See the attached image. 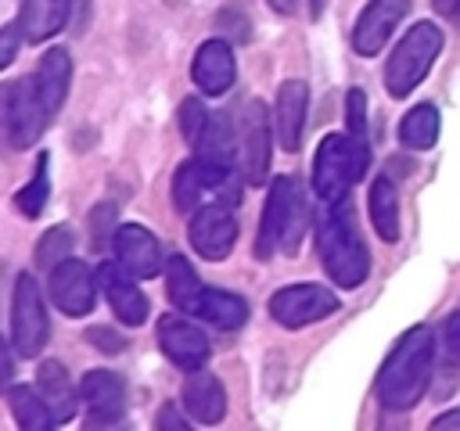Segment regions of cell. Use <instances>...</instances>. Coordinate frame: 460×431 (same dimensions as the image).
Masks as SVG:
<instances>
[{"label": "cell", "instance_id": "7", "mask_svg": "<svg viewBox=\"0 0 460 431\" xmlns=\"http://www.w3.org/2000/svg\"><path fill=\"white\" fill-rule=\"evenodd\" d=\"M442 50V29L431 22H417L399 47L392 50L388 65H385V86L392 97H406L413 93V86H420V79L431 72L435 57Z\"/></svg>", "mask_w": 460, "mask_h": 431}, {"label": "cell", "instance_id": "5", "mask_svg": "<svg viewBox=\"0 0 460 431\" xmlns=\"http://www.w3.org/2000/svg\"><path fill=\"white\" fill-rule=\"evenodd\" d=\"M305 230V198L295 176H277L262 208L259 237H255V259H273L277 251L295 255L298 241Z\"/></svg>", "mask_w": 460, "mask_h": 431}, {"label": "cell", "instance_id": "22", "mask_svg": "<svg viewBox=\"0 0 460 431\" xmlns=\"http://www.w3.org/2000/svg\"><path fill=\"white\" fill-rule=\"evenodd\" d=\"M68 14H72V0H22V7H18L22 40H29V43L50 40L54 32L65 29Z\"/></svg>", "mask_w": 460, "mask_h": 431}, {"label": "cell", "instance_id": "3", "mask_svg": "<svg viewBox=\"0 0 460 431\" xmlns=\"http://www.w3.org/2000/svg\"><path fill=\"white\" fill-rule=\"evenodd\" d=\"M165 287H169V302L180 312L198 316L201 323H212L219 330H237L248 320V302L241 295H230V291H219V287L201 284L183 255H172L169 259V266H165Z\"/></svg>", "mask_w": 460, "mask_h": 431}, {"label": "cell", "instance_id": "39", "mask_svg": "<svg viewBox=\"0 0 460 431\" xmlns=\"http://www.w3.org/2000/svg\"><path fill=\"white\" fill-rule=\"evenodd\" d=\"M435 7H438L449 22H456V25H460V0H435Z\"/></svg>", "mask_w": 460, "mask_h": 431}, {"label": "cell", "instance_id": "41", "mask_svg": "<svg viewBox=\"0 0 460 431\" xmlns=\"http://www.w3.org/2000/svg\"><path fill=\"white\" fill-rule=\"evenodd\" d=\"M323 7H327V0H309V14H313V18H320Z\"/></svg>", "mask_w": 460, "mask_h": 431}, {"label": "cell", "instance_id": "1", "mask_svg": "<svg viewBox=\"0 0 460 431\" xmlns=\"http://www.w3.org/2000/svg\"><path fill=\"white\" fill-rule=\"evenodd\" d=\"M435 363V334L428 327H410L377 374V399L385 409H410L420 402L431 381Z\"/></svg>", "mask_w": 460, "mask_h": 431}, {"label": "cell", "instance_id": "10", "mask_svg": "<svg viewBox=\"0 0 460 431\" xmlns=\"http://www.w3.org/2000/svg\"><path fill=\"white\" fill-rule=\"evenodd\" d=\"M237 154L244 183H262L270 172V111L262 101H248L237 115Z\"/></svg>", "mask_w": 460, "mask_h": 431}, {"label": "cell", "instance_id": "28", "mask_svg": "<svg viewBox=\"0 0 460 431\" xmlns=\"http://www.w3.org/2000/svg\"><path fill=\"white\" fill-rule=\"evenodd\" d=\"M237 122L230 119V111H219L212 115L208 129L201 133L198 140V154L201 158H212V162H223V165H234V154H237V136H234Z\"/></svg>", "mask_w": 460, "mask_h": 431}, {"label": "cell", "instance_id": "26", "mask_svg": "<svg viewBox=\"0 0 460 431\" xmlns=\"http://www.w3.org/2000/svg\"><path fill=\"white\" fill-rule=\"evenodd\" d=\"M7 409H11V417L22 431H47V427L58 424L47 399L40 395V388L32 391L29 384H11L7 388Z\"/></svg>", "mask_w": 460, "mask_h": 431}, {"label": "cell", "instance_id": "2", "mask_svg": "<svg viewBox=\"0 0 460 431\" xmlns=\"http://www.w3.org/2000/svg\"><path fill=\"white\" fill-rule=\"evenodd\" d=\"M316 251H320V262H323L327 277L338 287L349 291V287H359L367 280L370 255H367V244L356 230L349 201L323 205V212L316 219Z\"/></svg>", "mask_w": 460, "mask_h": 431}, {"label": "cell", "instance_id": "9", "mask_svg": "<svg viewBox=\"0 0 460 431\" xmlns=\"http://www.w3.org/2000/svg\"><path fill=\"white\" fill-rule=\"evenodd\" d=\"M50 338V320L43 309V295L40 284L29 273H18L14 280V295H11V345L18 356L32 359L43 352Z\"/></svg>", "mask_w": 460, "mask_h": 431}, {"label": "cell", "instance_id": "19", "mask_svg": "<svg viewBox=\"0 0 460 431\" xmlns=\"http://www.w3.org/2000/svg\"><path fill=\"white\" fill-rule=\"evenodd\" d=\"M305 104H309V86L302 79H284L277 90V140L284 151H298L302 147V129H305Z\"/></svg>", "mask_w": 460, "mask_h": 431}, {"label": "cell", "instance_id": "18", "mask_svg": "<svg viewBox=\"0 0 460 431\" xmlns=\"http://www.w3.org/2000/svg\"><path fill=\"white\" fill-rule=\"evenodd\" d=\"M234 75H237V61H234V50L226 40H205L190 61V79L201 86V93L208 97H219L234 86Z\"/></svg>", "mask_w": 460, "mask_h": 431}, {"label": "cell", "instance_id": "6", "mask_svg": "<svg viewBox=\"0 0 460 431\" xmlns=\"http://www.w3.org/2000/svg\"><path fill=\"white\" fill-rule=\"evenodd\" d=\"M241 169L212 162V158H187L172 176V201L180 212H198L205 205H237L241 201Z\"/></svg>", "mask_w": 460, "mask_h": 431}, {"label": "cell", "instance_id": "31", "mask_svg": "<svg viewBox=\"0 0 460 431\" xmlns=\"http://www.w3.org/2000/svg\"><path fill=\"white\" fill-rule=\"evenodd\" d=\"M208 122H212V115L205 111V104H201L198 97H187V101L180 104V133H183V140H187L190 147H198V140H201V133L208 129Z\"/></svg>", "mask_w": 460, "mask_h": 431}, {"label": "cell", "instance_id": "40", "mask_svg": "<svg viewBox=\"0 0 460 431\" xmlns=\"http://www.w3.org/2000/svg\"><path fill=\"white\" fill-rule=\"evenodd\" d=\"M270 7H273L277 14H291V11H295V0H270Z\"/></svg>", "mask_w": 460, "mask_h": 431}, {"label": "cell", "instance_id": "15", "mask_svg": "<svg viewBox=\"0 0 460 431\" xmlns=\"http://www.w3.org/2000/svg\"><path fill=\"white\" fill-rule=\"evenodd\" d=\"M406 14H410V0H370V4L359 11V18H356L352 50L363 54V57H374V54L388 43L392 29H395Z\"/></svg>", "mask_w": 460, "mask_h": 431}, {"label": "cell", "instance_id": "30", "mask_svg": "<svg viewBox=\"0 0 460 431\" xmlns=\"http://www.w3.org/2000/svg\"><path fill=\"white\" fill-rule=\"evenodd\" d=\"M72 230L68 226H50L43 237H40V244H36V266L40 269H54L58 262H65L68 255H72Z\"/></svg>", "mask_w": 460, "mask_h": 431}, {"label": "cell", "instance_id": "4", "mask_svg": "<svg viewBox=\"0 0 460 431\" xmlns=\"http://www.w3.org/2000/svg\"><path fill=\"white\" fill-rule=\"evenodd\" d=\"M367 165H370L367 136H352V133L323 136L313 158V187L320 205L349 201V187L367 172Z\"/></svg>", "mask_w": 460, "mask_h": 431}, {"label": "cell", "instance_id": "24", "mask_svg": "<svg viewBox=\"0 0 460 431\" xmlns=\"http://www.w3.org/2000/svg\"><path fill=\"white\" fill-rule=\"evenodd\" d=\"M36 388L47 399V406H50V413H54L58 424H65V420L75 417V388H72V381H68V374H65V366L58 359L40 363Z\"/></svg>", "mask_w": 460, "mask_h": 431}, {"label": "cell", "instance_id": "32", "mask_svg": "<svg viewBox=\"0 0 460 431\" xmlns=\"http://www.w3.org/2000/svg\"><path fill=\"white\" fill-rule=\"evenodd\" d=\"M115 219H119V208L115 201H104L90 212V230H93V248H104L108 241H115Z\"/></svg>", "mask_w": 460, "mask_h": 431}, {"label": "cell", "instance_id": "21", "mask_svg": "<svg viewBox=\"0 0 460 431\" xmlns=\"http://www.w3.org/2000/svg\"><path fill=\"white\" fill-rule=\"evenodd\" d=\"M111 244H115L119 262L126 269H133L137 277H155L162 269V248H158V241H155L151 230H144L137 223H126V226L115 230V241Z\"/></svg>", "mask_w": 460, "mask_h": 431}, {"label": "cell", "instance_id": "35", "mask_svg": "<svg viewBox=\"0 0 460 431\" xmlns=\"http://www.w3.org/2000/svg\"><path fill=\"white\" fill-rule=\"evenodd\" d=\"M442 341H446L449 356H460V309H456L453 316H446V323H442Z\"/></svg>", "mask_w": 460, "mask_h": 431}, {"label": "cell", "instance_id": "37", "mask_svg": "<svg viewBox=\"0 0 460 431\" xmlns=\"http://www.w3.org/2000/svg\"><path fill=\"white\" fill-rule=\"evenodd\" d=\"M155 427H158V431H172V427H176V431H183V427H187V420L172 409V402H165V406L158 409V417H155Z\"/></svg>", "mask_w": 460, "mask_h": 431}, {"label": "cell", "instance_id": "20", "mask_svg": "<svg viewBox=\"0 0 460 431\" xmlns=\"http://www.w3.org/2000/svg\"><path fill=\"white\" fill-rule=\"evenodd\" d=\"M183 409L198 424H219L226 417V391L219 377L201 366L190 370V377L183 381Z\"/></svg>", "mask_w": 460, "mask_h": 431}, {"label": "cell", "instance_id": "11", "mask_svg": "<svg viewBox=\"0 0 460 431\" xmlns=\"http://www.w3.org/2000/svg\"><path fill=\"white\" fill-rule=\"evenodd\" d=\"M334 309H338L334 291H327L320 284H291V287H280L270 298V316L280 327H291V330L309 327L316 320H327Z\"/></svg>", "mask_w": 460, "mask_h": 431}, {"label": "cell", "instance_id": "17", "mask_svg": "<svg viewBox=\"0 0 460 431\" xmlns=\"http://www.w3.org/2000/svg\"><path fill=\"white\" fill-rule=\"evenodd\" d=\"M79 399L93 424H115L126 409V384L111 370H90L79 381Z\"/></svg>", "mask_w": 460, "mask_h": 431}, {"label": "cell", "instance_id": "12", "mask_svg": "<svg viewBox=\"0 0 460 431\" xmlns=\"http://www.w3.org/2000/svg\"><path fill=\"white\" fill-rule=\"evenodd\" d=\"M97 273H90V266L83 259H65L50 269V280H47V291H50V302L65 312V316H86L93 309V298H97Z\"/></svg>", "mask_w": 460, "mask_h": 431}, {"label": "cell", "instance_id": "33", "mask_svg": "<svg viewBox=\"0 0 460 431\" xmlns=\"http://www.w3.org/2000/svg\"><path fill=\"white\" fill-rule=\"evenodd\" d=\"M345 126L352 136H367V97L363 90H349L345 97Z\"/></svg>", "mask_w": 460, "mask_h": 431}, {"label": "cell", "instance_id": "14", "mask_svg": "<svg viewBox=\"0 0 460 431\" xmlns=\"http://www.w3.org/2000/svg\"><path fill=\"white\" fill-rule=\"evenodd\" d=\"M97 284H101L111 312L122 323H129V327L144 323V316H147V295L137 287V273L133 269H126L119 259L115 262H101L97 266Z\"/></svg>", "mask_w": 460, "mask_h": 431}, {"label": "cell", "instance_id": "16", "mask_svg": "<svg viewBox=\"0 0 460 431\" xmlns=\"http://www.w3.org/2000/svg\"><path fill=\"white\" fill-rule=\"evenodd\" d=\"M158 345L165 352V359H172L180 370H198L208 363V338L201 334V327H194L190 320L183 316H162L158 320Z\"/></svg>", "mask_w": 460, "mask_h": 431}, {"label": "cell", "instance_id": "23", "mask_svg": "<svg viewBox=\"0 0 460 431\" xmlns=\"http://www.w3.org/2000/svg\"><path fill=\"white\" fill-rule=\"evenodd\" d=\"M32 79H36V90H40L47 111L54 115V111L65 104V97H68V83H72V57H68V50H65V47L47 50V54L40 57V68H36Z\"/></svg>", "mask_w": 460, "mask_h": 431}, {"label": "cell", "instance_id": "8", "mask_svg": "<svg viewBox=\"0 0 460 431\" xmlns=\"http://www.w3.org/2000/svg\"><path fill=\"white\" fill-rule=\"evenodd\" d=\"M50 111L36 90V79H11L0 93V126L11 151H25L40 140Z\"/></svg>", "mask_w": 460, "mask_h": 431}, {"label": "cell", "instance_id": "34", "mask_svg": "<svg viewBox=\"0 0 460 431\" xmlns=\"http://www.w3.org/2000/svg\"><path fill=\"white\" fill-rule=\"evenodd\" d=\"M86 341H93L104 356H115V352L126 348V341H122L115 330H108V327H90V330H86Z\"/></svg>", "mask_w": 460, "mask_h": 431}, {"label": "cell", "instance_id": "38", "mask_svg": "<svg viewBox=\"0 0 460 431\" xmlns=\"http://www.w3.org/2000/svg\"><path fill=\"white\" fill-rule=\"evenodd\" d=\"M431 427H435V431H446V427H460V409H449V413L435 417V420H431Z\"/></svg>", "mask_w": 460, "mask_h": 431}, {"label": "cell", "instance_id": "29", "mask_svg": "<svg viewBox=\"0 0 460 431\" xmlns=\"http://www.w3.org/2000/svg\"><path fill=\"white\" fill-rule=\"evenodd\" d=\"M47 165H50V158L47 154H40L36 158V172H32V183L29 187H22L18 190V212L22 216H29V219H36L40 212H43V205H47V198H50V176H47Z\"/></svg>", "mask_w": 460, "mask_h": 431}, {"label": "cell", "instance_id": "27", "mask_svg": "<svg viewBox=\"0 0 460 431\" xmlns=\"http://www.w3.org/2000/svg\"><path fill=\"white\" fill-rule=\"evenodd\" d=\"M438 140V108L431 101L413 104L399 122V144L413 151H428Z\"/></svg>", "mask_w": 460, "mask_h": 431}, {"label": "cell", "instance_id": "25", "mask_svg": "<svg viewBox=\"0 0 460 431\" xmlns=\"http://www.w3.org/2000/svg\"><path fill=\"white\" fill-rule=\"evenodd\" d=\"M367 208H370V223L377 230L381 241H399V194L395 183L388 176H374L370 194H367Z\"/></svg>", "mask_w": 460, "mask_h": 431}, {"label": "cell", "instance_id": "13", "mask_svg": "<svg viewBox=\"0 0 460 431\" xmlns=\"http://www.w3.org/2000/svg\"><path fill=\"white\" fill-rule=\"evenodd\" d=\"M237 241V219L230 216V205H205L190 212V248L201 259H226Z\"/></svg>", "mask_w": 460, "mask_h": 431}, {"label": "cell", "instance_id": "36", "mask_svg": "<svg viewBox=\"0 0 460 431\" xmlns=\"http://www.w3.org/2000/svg\"><path fill=\"white\" fill-rule=\"evenodd\" d=\"M18 36H22L18 22L4 25V47H0V65H11V61H14V50H18Z\"/></svg>", "mask_w": 460, "mask_h": 431}]
</instances>
